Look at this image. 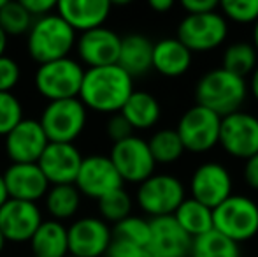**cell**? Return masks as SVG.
Returning a JSON list of instances; mask_svg holds the SVG:
<instances>
[{"label": "cell", "instance_id": "cell-1", "mask_svg": "<svg viewBox=\"0 0 258 257\" xmlns=\"http://www.w3.org/2000/svg\"><path fill=\"white\" fill-rule=\"evenodd\" d=\"M134 92V79L118 64L85 69L78 99L86 110L99 113H119Z\"/></svg>", "mask_w": 258, "mask_h": 257}, {"label": "cell", "instance_id": "cell-2", "mask_svg": "<svg viewBox=\"0 0 258 257\" xmlns=\"http://www.w3.org/2000/svg\"><path fill=\"white\" fill-rule=\"evenodd\" d=\"M246 95V79L237 78L221 67L206 72L195 86V100L199 106L213 111L220 118L241 111Z\"/></svg>", "mask_w": 258, "mask_h": 257}, {"label": "cell", "instance_id": "cell-3", "mask_svg": "<svg viewBox=\"0 0 258 257\" xmlns=\"http://www.w3.org/2000/svg\"><path fill=\"white\" fill-rule=\"evenodd\" d=\"M76 48V32L56 13L37 18L27 34L28 55L39 65L67 59Z\"/></svg>", "mask_w": 258, "mask_h": 257}, {"label": "cell", "instance_id": "cell-4", "mask_svg": "<svg viewBox=\"0 0 258 257\" xmlns=\"http://www.w3.org/2000/svg\"><path fill=\"white\" fill-rule=\"evenodd\" d=\"M213 229L234 243H242L258 234V204L241 194H232L213 210Z\"/></svg>", "mask_w": 258, "mask_h": 257}, {"label": "cell", "instance_id": "cell-5", "mask_svg": "<svg viewBox=\"0 0 258 257\" xmlns=\"http://www.w3.org/2000/svg\"><path fill=\"white\" fill-rule=\"evenodd\" d=\"M85 67L72 57L41 64L35 71V88L48 102L78 99Z\"/></svg>", "mask_w": 258, "mask_h": 257}, {"label": "cell", "instance_id": "cell-6", "mask_svg": "<svg viewBox=\"0 0 258 257\" xmlns=\"http://www.w3.org/2000/svg\"><path fill=\"white\" fill-rule=\"evenodd\" d=\"M88 110L79 99H63L48 102L39 124L49 143H74L86 127Z\"/></svg>", "mask_w": 258, "mask_h": 257}, {"label": "cell", "instance_id": "cell-7", "mask_svg": "<svg viewBox=\"0 0 258 257\" xmlns=\"http://www.w3.org/2000/svg\"><path fill=\"white\" fill-rule=\"evenodd\" d=\"M186 199L179 178L172 175H153L137 189V204L151 219L174 215L177 206Z\"/></svg>", "mask_w": 258, "mask_h": 257}, {"label": "cell", "instance_id": "cell-8", "mask_svg": "<svg viewBox=\"0 0 258 257\" xmlns=\"http://www.w3.org/2000/svg\"><path fill=\"white\" fill-rule=\"evenodd\" d=\"M227 20L218 11L206 14H186L177 27L176 39L191 53L211 52L221 46L227 39Z\"/></svg>", "mask_w": 258, "mask_h": 257}, {"label": "cell", "instance_id": "cell-9", "mask_svg": "<svg viewBox=\"0 0 258 257\" xmlns=\"http://www.w3.org/2000/svg\"><path fill=\"white\" fill-rule=\"evenodd\" d=\"M221 118L206 108L195 106L188 108L177 122L176 132L179 136L184 151L204 153L214 148L220 141Z\"/></svg>", "mask_w": 258, "mask_h": 257}, {"label": "cell", "instance_id": "cell-10", "mask_svg": "<svg viewBox=\"0 0 258 257\" xmlns=\"http://www.w3.org/2000/svg\"><path fill=\"white\" fill-rule=\"evenodd\" d=\"M109 159L123 182L143 183L155 175L156 162L150 151L148 141H144L143 137L130 136L128 139L114 143Z\"/></svg>", "mask_w": 258, "mask_h": 257}, {"label": "cell", "instance_id": "cell-11", "mask_svg": "<svg viewBox=\"0 0 258 257\" xmlns=\"http://www.w3.org/2000/svg\"><path fill=\"white\" fill-rule=\"evenodd\" d=\"M218 144L235 159L246 161L253 157L258 153V118L246 111H235L223 117Z\"/></svg>", "mask_w": 258, "mask_h": 257}, {"label": "cell", "instance_id": "cell-12", "mask_svg": "<svg viewBox=\"0 0 258 257\" xmlns=\"http://www.w3.org/2000/svg\"><path fill=\"white\" fill-rule=\"evenodd\" d=\"M74 185L81 195L99 201L102 195L121 189L123 180L112 166L109 155H88L83 157Z\"/></svg>", "mask_w": 258, "mask_h": 257}, {"label": "cell", "instance_id": "cell-13", "mask_svg": "<svg viewBox=\"0 0 258 257\" xmlns=\"http://www.w3.org/2000/svg\"><path fill=\"white\" fill-rule=\"evenodd\" d=\"M69 255L104 257L112 240L111 227L99 217H83L67 229Z\"/></svg>", "mask_w": 258, "mask_h": 257}, {"label": "cell", "instance_id": "cell-14", "mask_svg": "<svg viewBox=\"0 0 258 257\" xmlns=\"http://www.w3.org/2000/svg\"><path fill=\"white\" fill-rule=\"evenodd\" d=\"M37 202L7 199L0 206V233L11 243H27L42 222Z\"/></svg>", "mask_w": 258, "mask_h": 257}, {"label": "cell", "instance_id": "cell-15", "mask_svg": "<svg viewBox=\"0 0 258 257\" xmlns=\"http://www.w3.org/2000/svg\"><path fill=\"white\" fill-rule=\"evenodd\" d=\"M191 197L214 210L232 194V176L220 162H204L194 171L190 180Z\"/></svg>", "mask_w": 258, "mask_h": 257}, {"label": "cell", "instance_id": "cell-16", "mask_svg": "<svg viewBox=\"0 0 258 257\" xmlns=\"http://www.w3.org/2000/svg\"><path fill=\"white\" fill-rule=\"evenodd\" d=\"M81 162L83 155L74 143H48L37 166L49 185H72Z\"/></svg>", "mask_w": 258, "mask_h": 257}, {"label": "cell", "instance_id": "cell-17", "mask_svg": "<svg viewBox=\"0 0 258 257\" xmlns=\"http://www.w3.org/2000/svg\"><path fill=\"white\" fill-rule=\"evenodd\" d=\"M119 46H121V37L107 27L83 32L79 39H76L79 64H85L88 69L118 64Z\"/></svg>", "mask_w": 258, "mask_h": 257}, {"label": "cell", "instance_id": "cell-18", "mask_svg": "<svg viewBox=\"0 0 258 257\" xmlns=\"http://www.w3.org/2000/svg\"><path fill=\"white\" fill-rule=\"evenodd\" d=\"M48 143L39 120L23 118L6 136V153L11 164H37Z\"/></svg>", "mask_w": 258, "mask_h": 257}, {"label": "cell", "instance_id": "cell-19", "mask_svg": "<svg viewBox=\"0 0 258 257\" xmlns=\"http://www.w3.org/2000/svg\"><path fill=\"white\" fill-rule=\"evenodd\" d=\"M190 248L191 238L181 229L172 215L150 220L148 250L151 257H188Z\"/></svg>", "mask_w": 258, "mask_h": 257}, {"label": "cell", "instance_id": "cell-20", "mask_svg": "<svg viewBox=\"0 0 258 257\" xmlns=\"http://www.w3.org/2000/svg\"><path fill=\"white\" fill-rule=\"evenodd\" d=\"M2 180L7 197L18 201L37 202L49 189L48 180L37 164H11L4 171Z\"/></svg>", "mask_w": 258, "mask_h": 257}, {"label": "cell", "instance_id": "cell-21", "mask_svg": "<svg viewBox=\"0 0 258 257\" xmlns=\"http://www.w3.org/2000/svg\"><path fill=\"white\" fill-rule=\"evenodd\" d=\"M109 0H60L56 2V14L74 32H88L104 27L111 14Z\"/></svg>", "mask_w": 258, "mask_h": 257}, {"label": "cell", "instance_id": "cell-22", "mask_svg": "<svg viewBox=\"0 0 258 257\" xmlns=\"http://www.w3.org/2000/svg\"><path fill=\"white\" fill-rule=\"evenodd\" d=\"M194 53L176 37H165L153 42L151 67L165 78H179L191 67Z\"/></svg>", "mask_w": 258, "mask_h": 257}, {"label": "cell", "instance_id": "cell-23", "mask_svg": "<svg viewBox=\"0 0 258 257\" xmlns=\"http://www.w3.org/2000/svg\"><path fill=\"white\" fill-rule=\"evenodd\" d=\"M153 64V42L143 34H130L121 37L118 65L130 76L139 78L146 74Z\"/></svg>", "mask_w": 258, "mask_h": 257}, {"label": "cell", "instance_id": "cell-24", "mask_svg": "<svg viewBox=\"0 0 258 257\" xmlns=\"http://www.w3.org/2000/svg\"><path fill=\"white\" fill-rule=\"evenodd\" d=\"M32 254L35 257H67V227L58 220H42L30 238Z\"/></svg>", "mask_w": 258, "mask_h": 257}, {"label": "cell", "instance_id": "cell-25", "mask_svg": "<svg viewBox=\"0 0 258 257\" xmlns=\"http://www.w3.org/2000/svg\"><path fill=\"white\" fill-rule=\"evenodd\" d=\"M119 113L126 118V122L132 125L134 130H146L158 124L162 108H160L158 99L153 93L143 92V90H134L128 100L123 104Z\"/></svg>", "mask_w": 258, "mask_h": 257}, {"label": "cell", "instance_id": "cell-26", "mask_svg": "<svg viewBox=\"0 0 258 257\" xmlns=\"http://www.w3.org/2000/svg\"><path fill=\"white\" fill-rule=\"evenodd\" d=\"M172 217L191 240L213 231V210L194 197L184 199Z\"/></svg>", "mask_w": 258, "mask_h": 257}, {"label": "cell", "instance_id": "cell-27", "mask_svg": "<svg viewBox=\"0 0 258 257\" xmlns=\"http://www.w3.org/2000/svg\"><path fill=\"white\" fill-rule=\"evenodd\" d=\"M46 210L53 217V220H67L78 213L81 204V194L76 185H49L48 192L44 195Z\"/></svg>", "mask_w": 258, "mask_h": 257}, {"label": "cell", "instance_id": "cell-28", "mask_svg": "<svg viewBox=\"0 0 258 257\" xmlns=\"http://www.w3.org/2000/svg\"><path fill=\"white\" fill-rule=\"evenodd\" d=\"M256 65H258V53L255 46L251 42L237 41L225 49L221 69L237 76V78L246 79L248 76L253 74Z\"/></svg>", "mask_w": 258, "mask_h": 257}, {"label": "cell", "instance_id": "cell-29", "mask_svg": "<svg viewBox=\"0 0 258 257\" xmlns=\"http://www.w3.org/2000/svg\"><path fill=\"white\" fill-rule=\"evenodd\" d=\"M188 257H241V250L237 243L213 229L191 240Z\"/></svg>", "mask_w": 258, "mask_h": 257}, {"label": "cell", "instance_id": "cell-30", "mask_svg": "<svg viewBox=\"0 0 258 257\" xmlns=\"http://www.w3.org/2000/svg\"><path fill=\"white\" fill-rule=\"evenodd\" d=\"M148 146L156 164H172L184 153V146L177 136L176 129L156 130L148 141Z\"/></svg>", "mask_w": 258, "mask_h": 257}, {"label": "cell", "instance_id": "cell-31", "mask_svg": "<svg viewBox=\"0 0 258 257\" xmlns=\"http://www.w3.org/2000/svg\"><path fill=\"white\" fill-rule=\"evenodd\" d=\"M99 212L105 224H118L119 220L132 215V197L125 189H116L99 199Z\"/></svg>", "mask_w": 258, "mask_h": 257}, {"label": "cell", "instance_id": "cell-32", "mask_svg": "<svg viewBox=\"0 0 258 257\" xmlns=\"http://www.w3.org/2000/svg\"><path fill=\"white\" fill-rule=\"evenodd\" d=\"M32 23H34V18L27 13V9L21 6V2L7 0L2 9H0V28H2L7 37L9 35L28 34Z\"/></svg>", "mask_w": 258, "mask_h": 257}, {"label": "cell", "instance_id": "cell-33", "mask_svg": "<svg viewBox=\"0 0 258 257\" xmlns=\"http://www.w3.org/2000/svg\"><path fill=\"white\" fill-rule=\"evenodd\" d=\"M111 233L112 238L130 241V243H136L148 248V243H150V220L130 215L126 219L119 220L118 224H114Z\"/></svg>", "mask_w": 258, "mask_h": 257}, {"label": "cell", "instance_id": "cell-34", "mask_svg": "<svg viewBox=\"0 0 258 257\" xmlns=\"http://www.w3.org/2000/svg\"><path fill=\"white\" fill-rule=\"evenodd\" d=\"M23 120V106L13 92H0V136H7Z\"/></svg>", "mask_w": 258, "mask_h": 257}, {"label": "cell", "instance_id": "cell-35", "mask_svg": "<svg viewBox=\"0 0 258 257\" xmlns=\"http://www.w3.org/2000/svg\"><path fill=\"white\" fill-rule=\"evenodd\" d=\"M221 16L237 23H255L258 20V0H223Z\"/></svg>", "mask_w": 258, "mask_h": 257}, {"label": "cell", "instance_id": "cell-36", "mask_svg": "<svg viewBox=\"0 0 258 257\" xmlns=\"http://www.w3.org/2000/svg\"><path fill=\"white\" fill-rule=\"evenodd\" d=\"M20 64L11 57H0V92H13L20 83Z\"/></svg>", "mask_w": 258, "mask_h": 257}, {"label": "cell", "instance_id": "cell-37", "mask_svg": "<svg viewBox=\"0 0 258 257\" xmlns=\"http://www.w3.org/2000/svg\"><path fill=\"white\" fill-rule=\"evenodd\" d=\"M104 257H151V254L146 247L112 238Z\"/></svg>", "mask_w": 258, "mask_h": 257}, {"label": "cell", "instance_id": "cell-38", "mask_svg": "<svg viewBox=\"0 0 258 257\" xmlns=\"http://www.w3.org/2000/svg\"><path fill=\"white\" fill-rule=\"evenodd\" d=\"M105 132L107 137L114 143H119L123 139H128L130 136H134V129L132 125L126 122V118L121 113H114L109 117L107 125H105Z\"/></svg>", "mask_w": 258, "mask_h": 257}, {"label": "cell", "instance_id": "cell-39", "mask_svg": "<svg viewBox=\"0 0 258 257\" xmlns=\"http://www.w3.org/2000/svg\"><path fill=\"white\" fill-rule=\"evenodd\" d=\"M21 6L27 9V13L34 20L46 16V14H51L56 9V2L54 0H21Z\"/></svg>", "mask_w": 258, "mask_h": 257}, {"label": "cell", "instance_id": "cell-40", "mask_svg": "<svg viewBox=\"0 0 258 257\" xmlns=\"http://www.w3.org/2000/svg\"><path fill=\"white\" fill-rule=\"evenodd\" d=\"M181 6L186 11V14H206L220 9L218 0H183Z\"/></svg>", "mask_w": 258, "mask_h": 257}, {"label": "cell", "instance_id": "cell-41", "mask_svg": "<svg viewBox=\"0 0 258 257\" xmlns=\"http://www.w3.org/2000/svg\"><path fill=\"white\" fill-rule=\"evenodd\" d=\"M244 182L248 183L251 189L258 190V153L244 161Z\"/></svg>", "mask_w": 258, "mask_h": 257}, {"label": "cell", "instance_id": "cell-42", "mask_svg": "<svg viewBox=\"0 0 258 257\" xmlns=\"http://www.w3.org/2000/svg\"><path fill=\"white\" fill-rule=\"evenodd\" d=\"M150 7L155 13H167L174 7L172 0H150Z\"/></svg>", "mask_w": 258, "mask_h": 257}, {"label": "cell", "instance_id": "cell-43", "mask_svg": "<svg viewBox=\"0 0 258 257\" xmlns=\"http://www.w3.org/2000/svg\"><path fill=\"white\" fill-rule=\"evenodd\" d=\"M249 78H251V81H249V90H251L253 97L258 100V65H256V69L253 71V74L249 76Z\"/></svg>", "mask_w": 258, "mask_h": 257}, {"label": "cell", "instance_id": "cell-44", "mask_svg": "<svg viewBox=\"0 0 258 257\" xmlns=\"http://www.w3.org/2000/svg\"><path fill=\"white\" fill-rule=\"evenodd\" d=\"M6 48H7V35L4 34V30L0 28V57L6 55Z\"/></svg>", "mask_w": 258, "mask_h": 257}, {"label": "cell", "instance_id": "cell-45", "mask_svg": "<svg viewBox=\"0 0 258 257\" xmlns=\"http://www.w3.org/2000/svg\"><path fill=\"white\" fill-rule=\"evenodd\" d=\"M7 192H6V185H4V180H2V175H0V206L7 201Z\"/></svg>", "mask_w": 258, "mask_h": 257}, {"label": "cell", "instance_id": "cell-46", "mask_svg": "<svg viewBox=\"0 0 258 257\" xmlns=\"http://www.w3.org/2000/svg\"><path fill=\"white\" fill-rule=\"evenodd\" d=\"M253 46L258 53V20L255 21V28H253Z\"/></svg>", "mask_w": 258, "mask_h": 257}, {"label": "cell", "instance_id": "cell-47", "mask_svg": "<svg viewBox=\"0 0 258 257\" xmlns=\"http://www.w3.org/2000/svg\"><path fill=\"white\" fill-rule=\"evenodd\" d=\"M6 243H7V241H6V238H4V236H2V233H0V254H2L4 247H6Z\"/></svg>", "mask_w": 258, "mask_h": 257}, {"label": "cell", "instance_id": "cell-48", "mask_svg": "<svg viewBox=\"0 0 258 257\" xmlns=\"http://www.w3.org/2000/svg\"><path fill=\"white\" fill-rule=\"evenodd\" d=\"M7 2V0H0V9H2V7H4V4H6Z\"/></svg>", "mask_w": 258, "mask_h": 257}, {"label": "cell", "instance_id": "cell-49", "mask_svg": "<svg viewBox=\"0 0 258 257\" xmlns=\"http://www.w3.org/2000/svg\"><path fill=\"white\" fill-rule=\"evenodd\" d=\"M67 257H74V255H67Z\"/></svg>", "mask_w": 258, "mask_h": 257}, {"label": "cell", "instance_id": "cell-50", "mask_svg": "<svg viewBox=\"0 0 258 257\" xmlns=\"http://www.w3.org/2000/svg\"><path fill=\"white\" fill-rule=\"evenodd\" d=\"M32 257H35V255H32Z\"/></svg>", "mask_w": 258, "mask_h": 257}]
</instances>
